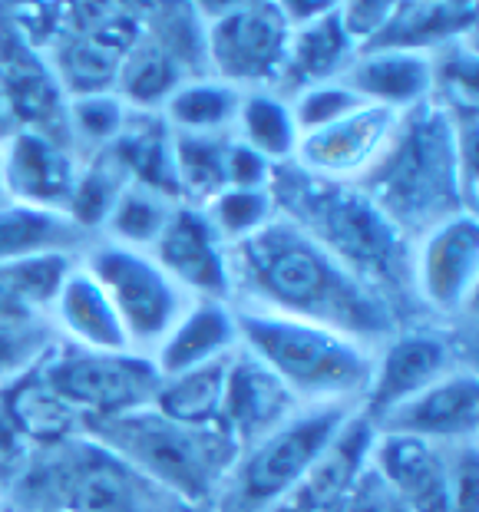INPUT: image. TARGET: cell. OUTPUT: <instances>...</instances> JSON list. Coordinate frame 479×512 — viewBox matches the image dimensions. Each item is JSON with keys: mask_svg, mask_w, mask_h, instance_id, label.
<instances>
[{"mask_svg": "<svg viewBox=\"0 0 479 512\" xmlns=\"http://www.w3.org/2000/svg\"><path fill=\"white\" fill-rule=\"evenodd\" d=\"M225 258L228 304L238 311L318 324L374 351L400 328L397 314L380 294L278 212L255 235L228 245Z\"/></svg>", "mask_w": 479, "mask_h": 512, "instance_id": "1", "label": "cell"}, {"mask_svg": "<svg viewBox=\"0 0 479 512\" xmlns=\"http://www.w3.org/2000/svg\"><path fill=\"white\" fill-rule=\"evenodd\" d=\"M275 212L314 238L337 265L380 294L404 324H433L423 318L413 291V242L390 225L354 182L308 176L295 162H281L268 179Z\"/></svg>", "mask_w": 479, "mask_h": 512, "instance_id": "2", "label": "cell"}, {"mask_svg": "<svg viewBox=\"0 0 479 512\" xmlns=\"http://www.w3.org/2000/svg\"><path fill=\"white\" fill-rule=\"evenodd\" d=\"M354 185L410 242L463 212L476 215L466 202L453 116L440 100L400 113L374 166Z\"/></svg>", "mask_w": 479, "mask_h": 512, "instance_id": "3", "label": "cell"}, {"mask_svg": "<svg viewBox=\"0 0 479 512\" xmlns=\"http://www.w3.org/2000/svg\"><path fill=\"white\" fill-rule=\"evenodd\" d=\"M0 503L14 512H195L80 430L30 446Z\"/></svg>", "mask_w": 479, "mask_h": 512, "instance_id": "4", "label": "cell"}, {"mask_svg": "<svg viewBox=\"0 0 479 512\" xmlns=\"http://www.w3.org/2000/svg\"><path fill=\"white\" fill-rule=\"evenodd\" d=\"M76 430L152 479L195 512H209L238 460L225 427H185L156 407L106 420H80Z\"/></svg>", "mask_w": 479, "mask_h": 512, "instance_id": "5", "label": "cell"}, {"mask_svg": "<svg viewBox=\"0 0 479 512\" xmlns=\"http://www.w3.org/2000/svg\"><path fill=\"white\" fill-rule=\"evenodd\" d=\"M238 347L258 357L301 407H361L374 374V347L318 324L238 311Z\"/></svg>", "mask_w": 479, "mask_h": 512, "instance_id": "6", "label": "cell"}, {"mask_svg": "<svg viewBox=\"0 0 479 512\" xmlns=\"http://www.w3.org/2000/svg\"><path fill=\"white\" fill-rule=\"evenodd\" d=\"M357 410L361 407L295 410L278 430L238 453L209 512H278Z\"/></svg>", "mask_w": 479, "mask_h": 512, "instance_id": "7", "label": "cell"}, {"mask_svg": "<svg viewBox=\"0 0 479 512\" xmlns=\"http://www.w3.org/2000/svg\"><path fill=\"white\" fill-rule=\"evenodd\" d=\"M37 387L57 400L70 417L106 420L146 410L159 394V370L139 354H96L57 344L34 370Z\"/></svg>", "mask_w": 479, "mask_h": 512, "instance_id": "8", "label": "cell"}, {"mask_svg": "<svg viewBox=\"0 0 479 512\" xmlns=\"http://www.w3.org/2000/svg\"><path fill=\"white\" fill-rule=\"evenodd\" d=\"M80 265L110 298L116 318L123 324L129 354H156V347L166 341L182 311L192 304L189 294L149 258V252L96 238L83 252Z\"/></svg>", "mask_w": 479, "mask_h": 512, "instance_id": "9", "label": "cell"}, {"mask_svg": "<svg viewBox=\"0 0 479 512\" xmlns=\"http://www.w3.org/2000/svg\"><path fill=\"white\" fill-rule=\"evenodd\" d=\"M205 20V67L238 93L275 90L291 27L275 0L195 4Z\"/></svg>", "mask_w": 479, "mask_h": 512, "instance_id": "10", "label": "cell"}, {"mask_svg": "<svg viewBox=\"0 0 479 512\" xmlns=\"http://www.w3.org/2000/svg\"><path fill=\"white\" fill-rule=\"evenodd\" d=\"M139 34L143 7L136 4H63V27L43 57L67 100L113 93Z\"/></svg>", "mask_w": 479, "mask_h": 512, "instance_id": "11", "label": "cell"}, {"mask_svg": "<svg viewBox=\"0 0 479 512\" xmlns=\"http://www.w3.org/2000/svg\"><path fill=\"white\" fill-rule=\"evenodd\" d=\"M460 328L446 324H404L377 347L374 374H370L367 397L361 413L377 423L390 410L407 403L423 387L437 384L440 377L453 374L460 367H476L473 341H466Z\"/></svg>", "mask_w": 479, "mask_h": 512, "instance_id": "12", "label": "cell"}, {"mask_svg": "<svg viewBox=\"0 0 479 512\" xmlns=\"http://www.w3.org/2000/svg\"><path fill=\"white\" fill-rule=\"evenodd\" d=\"M479 285V215H456L413 242V291L423 318L466 324Z\"/></svg>", "mask_w": 479, "mask_h": 512, "instance_id": "13", "label": "cell"}, {"mask_svg": "<svg viewBox=\"0 0 479 512\" xmlns=\"http://www.w3.org/2000/svg\"><path fill=\"white\" fill-rule=\"evenodd\" d=\"M0 80H4L17 129L57 139L73 149L67 126V93L60 90L43 50L20 34L10 10L4 7H0Z\"/></svg>", "mask_w": 479, "mask_h": 512, "instance_id": "14", "label": "cell"}, {"mask_svg": "<svg viewBox=\"0 0 479 512\" xmlns=\"http://www.w3.org/2000/svg\"><path fill=\"white\" fill-rule=\"evenodd\" d=\"M149 258L192 301H228L225 242L215 235L205 212L195 209V205H176L166 228L152 242Z\"/></svg>", "mask_w": 479, "mask_h": 512, "instance_id": "15", "label": "cell"}, {"mask_svg": "<svg viewBox=\"0 0 479 512\" xmlns=\"http://www.w3.org/2000/svg\"><path fill=\"white\" fill-rule=\"evenodd\" d=\"M80 169V152L57 139L27 133V129H20L0 146V176H4L7 202L30 205V209L67 212Z\"/></svg>", "mask_w": 479, "mask_h": 512, "instance_id": "16", "label": "cell"}, {"mask_svg": "<svg viewBox=\"0 0 479 512\" xmlns=\"http://www.w3.org/2000/svg\"><path fill=\"white\" fill-rule=\"evenodd\" d=\"M380 433H410L440 446L470 443L479 433V374L476 367H460L423 387L407 403H400L374 423Z\"/></svg>", "mask_w": 479, "mask_h": 512, "instance_id": "17", "label": "cell"}, {"mask_svg": "<svg viewBox=\"0 0 479 512\" xmlns=\"http://www.w3.org/2000/svg\"><path fill=\"white\" fill-rule=\"evenodd\" d=\"M397 116L400 113L380 110V106H357L354 113H347L337 123L304 133L291 162L308 176L331 182H357L374 166Z\"/></svg>", "mask_w": 479, "mask_h": 512, "instance_id": "18", "label": "cell"}, {"mask_svg": "<svg viewBox=\"0 0 479 512\" xmlns=\"http://www.w3.org/2000/svg\"><path fill=\"white\" fill-rule=\"evenodd\" d=\"M295 410H301V403L288 394L285 384L258 357L235 347L225 370L222 427L235 440L238 453L278 430Z\"/></svg>", "mask_w": 479, "mask_h": 512, "instance_id": "19", "label": "cell"}, {"mask_svg": "<svg viewBox=\"0 0 479 512\" xmlns=\"http://www.w3.org/2000/svg\"><path fill=\"white\" fill-rule=\"evenodd\" d=\"M341 83L367 106L407 113L430 103L437 93L433 53L417 50H361L341 76Z\"/></svg>", "mask_w": 479, "mask_h": 512, "instance_id": "20", "label": "cell"}, {"mask_svg": "<svg viewBox=\"0 0 479 512\" xmlns=\"http://www.w3.org/2000/svg\"><path fill=\"white\" fill-rule=\"evenodd\" d=\"M370 463L410 512H446V446L410 433H374Z\"/></svg>", "mask_w": 479, "mask_h": 512, "instance_id": "21", "label": "cell"}, {"mask_svg": "<svg viewBox=\"0 0 479 512\" xmlns=\"http://www.w3.org/2000/svg\"><path fill=\"white\" fill-rule=\"evenodd\" d=\"M357 47L347 40L341 20H337V4L328 14L308 20L301 27H291L288 50H285V67L275 83V90L281 100H295L304 90L314 86L334 83L347 73V67L354 63Z\"/></svg>", "mask_w": 479, "mask_h": 512, "instance_id": "22", "label": "cell"}, {"mask_svg": "<svg viewBox=\"0 0 479 512\" xmlns=\"http://www.w3.org/2000/svg\"><path fill=\"white\" fill-rule=\"evenodd\" d=\"M238 347L235 314L228 301H192L149 357L159 377H179L185 370L222 361Z\"/></svg>", "mask_w": 479, "mask_h": 512, "instance_id": "23", "label": "cell"}, {"mask_svg": "<svg viewBox=\"0 0 479 512\" xmlns=\"http://www.w3.org/2000/svg\"><path fill=\"white\" fill-rule=\"evenodd\" d=\"M50 328L57 331L60 344L80 347L96 354H126L123 324H119L110 298L96 285L93 275L83 265L67 278V285L57 294L50 308Z\"/></svg>", "mask_w": 479, "mask_h": 512, "instance_id": "24", "label": "cell"}, {"mask_svg": "<svg viewBox=\"0 0 479 512\" xmlns=\"http://www.w3.org/2000/svg\"><path fill=\"white\" fill-rule=\"evenodd\" d=\"M476 37V4H440V0H420V4H394L387 27L367 43L364 50H417L437 53L456 40ZM361 53V50H357Z\"/></svg>", "mask_w": 479, "mask_h": 512, "instance_id": "25", "label": "cell"}, {"mask_svg": "<svg viewBox=\"0 0 479 512\" xmlns=\"http://www.w3.org/2000/svg\"><path fill=\"white\" fill-rule=\"evenodd\" d=\"M374 423H370L361 410L344 423L341 433L331 440L314 470L304 476V483L295 489L278 512H331V506L341 499V493L351 486V479L361 473V466L370 456V443H374Z\"/></svg>", "mask_w": 479, "mask_h": 512, "instance_id": "26", "label": "cell"}, {"mask_svg": "<svg viewBox=\"0 0 479 512\" xmlns=\"http://www.w3.org/2000/svg\"><path fill=\"white\" fill-rule=\"evenodd\" d=\"M96 242L93 232L80 228L67 212L30 209V205H0V265L34 255H76Z\"/></svg>", "mask_w": 479, "mask_h": 512, "instance_id": "27", "label": "cell"}, {"mask_svg": "<svg viewBox=\"0 0 479 512\" xmlns=\"http://www.w3.org/2000/svg\"><path fill=\"white\" fill-rule=\"evenodd\" d=\"M106 152L126 172L129 182L146 185L182 205L176 169H172V129L162 113H129L123 133L106 146Z\"/></svg>", "mask_w": 479, "mask_h": 512, "instance_id": "28", "label": "cell"}, {"mask_svg": "<svg viewBox=\"0 0 479 512\" xmlns=\"http://www.w3.org/2000/svg\"><path fill=\"white\" fill-rule=\"evenodd\" d=\"M182 83H189V73L143 30L119 67L116 93L129 113H162Z\"/></svg>", "mask_w": 479, "mask_h": 512, "instance_id": "29", "label": "cell"}, {"mask_svg": "<svg viewBox=\"0 0 479 512\" xmlns=\"http://www.w3.org/2000/svg\"><path fill=\"white\" fill-rule=\"evenodd\" d=\"M232 136L238 143H245L248 149H255L261 159L271 162V166H281V162L295 159V149L301 139L298 126H295V113H291V103L281 100V96L271 90L242 93Z\"/></svg>", "mask_w": 479, "mask_h": 512, "instance_id": "30", "label": "cell"}, {"mask_svg": "<svg viewBox=\"0 0 479 512\" xmlns=\"http://www.w3.org/2000/svg\"><path fill=\"white\" fill-rule=\"evenodd\" d=\"M228 357L205 364V367L185 370L179 377H166L159 384V394L152 400V407H156L162 417L185 423V427H222V394H225Z\"/></svg>", "mask_w": 479, "mask_h": 512, "instance_id": "31", "label": "cell"}, {"mask_svg": "<svg viewBox=\"0 0 479 512\" xmlns=\"http://www.w3.org/2000/svg\"><path fill=\"white\" fill-rule=\"evenodd\" d=\"M228 149H232V133H172V169H176L182 205L202 209L228 189Z\"/></svg>", "mask_w": 479, "mask_h": 512, "instance_id": "32", "label": "cell"}, {"mask_svg": "<svg viewBox=\"0 0 479 512\" xmlns=\"http://www.w3.org/2000/svg\"><path fill=\"white\" fill-rule=\"evenodd\" d=\"M238 103H242V93L232 90L228 83L212 80V76H199V80L182 83L169 96V103L162 106V119H166L172 133H189V136L232 133Z\"/></svg>", "mask_w": 479, "mask_h": 512, "instance_id": "33", "label": "cell"}, {"mask_svg": "<svg viewBox=\"0 0 479 512\" xmlns=\"http://www.w3.org/2000/svg\"><path fill=\"white\" fill-rule=\"evenodd\" d=\"M176 205L179 202L146 189V185L129 182L126 189L119 192L113 212L106 215L100 238L103 242L123 245V248H136V252H149L159 232L166 228L169 215L176 212Z\"/></svg>", "mask_w": 479, "mask_h": 512, "instance_id": "34", "label": "cell"}, {"mask_svg": "<svg viewBox=\"0 0 479 512\" xmlns=\"http://www.w3.org/2000/svg\"><path fill=\"white\" fill-rule=\"evenodd\" d=\"M76 265H80L76 255H34V258L4 261L0 265V288L50 321L53 301H57V294L67 285Z\"/></svg>", "mask_w": 479, "mask_h": 512, "instance_id": "35", "label": "cell"}, {"mask_svg": "<svg viewBox=\"0 0 479 512\" xmlns=\"http://www.w3.org/2000/svg\"><path fill=\"white\" fill-rule=\"evenodd\" d=\"M126 185H129L126 172L116 166V159L110 152L106 149L93 152L90 159H83V169H80V179H76L67 215L80 228H86V232H93L100 238L106 215L113 212L119 192H123Z\"/></svg>", "mask_w": 479, "mask_h": 512, "instance_id": "36", "label": "cell"}, {"mask_svg": "<svg viewBox=\"0 0 479 512\" xmlns=\"http://www.w3.org/2000/svg\"><path fill=\"white\" fill-rule=\"evenodd\" d=\"M129 119L126 103L119 100V93H93V96H76L67 103V126H70V143L83 159H90L93 152H100L123 133Z\"/></svg>", "mask_w": 479, "mask_h": 512, "instance_id": "37", "label": "cell"}, {"mask_svg": "<svg viewBox=\"0 0 479 512\" xmlns=\"http://www.w3.org/2000/svg\"><path fill=\"white\" fill-rule=\"evenodd\" d=\"M202 212L228 248L275 219V202H271L268 189H232L228 185L209 205H202Z\"/></svg>", "mask_w": 479, "mask_h": 512, "instance_id": "38", "label": "cell"}, {"mask_svg": "<svg viewBox=\"0 0 479 512\" xmlns=\"http://www.w3.org/2000/svg\"><path fill=\"white\" fill-rule=\"evenodd\" d=\"M60 344L50 321L37 324H0V394L40 367L53 347Z\"/></svg>", "mask_w": 479, "mask_h": 512, "instance_id": "39", "label": "cell"}, {"mask_svg": "<svg viewBox=\"0 0 479 512\" xmlns=\"http://www.w3.org/2000/svg\"><path fill=\"white\" fill-rule=\"evenodd\" d=\"M357 106H364V100L357 93H351L341 80L314 86V90H304L301 96L291 100V113H295V126L298 133H314L321 126H331L337 119H344L347 113H354Z\"/></svg>", "mask_w": 479, "mask_h": 512, "instance_id": "40", "label": "cell"}, {"mask_svg": "<svg viewBox=\"0 0 479 512\" xmlns=\"http://www.w3.org/2000/svg\"><path fill=\"white\" fill-rule=\"evenodd\" d=\"M446 512H479V440L446 446Z\"/></svg>", "mask_w": 479, "mask_h": 512, "instance_id": "41", "label": "cell"}, {"mask_svg": "<svg viewBox=\"0 0 479 512\" xmlns=\"http://www.w3.org/2000/svg\"><path fill=\"white\" fill-rule=\"evenodd\" d=\"M331 512H410V509L394 493V486L374 470V463L367 456L361 473L351 479V486L344 489L341 499L331 506Z\"/></svg>", "mask_w": 479, "mask_h": 512, "instance_id": "42", "label": "cell"}, {"mask_svg": "<svg viewBox=\"0 0 479 512\" xmlns=\"http://www.w3.org/2000/svg\"><path fill=\"white\" fill-rule=\"evenodd\" d=\"M394 4L397 0H347V4H337V20H341L347 40L357 50H364L387 27Z\"/></svg>", "mask_w": 479, "mask_h": 512, "instance_id": "43", "label": "cell"}, {"mask_svg": "<svg viewBox=\"0 0 479 512\" xmlns=\"http://www.w3.org/2000/svg\"><path fill=\"white\" fill-rule=\"evenodd\" d=\"M271 169L275 166L268 159H261L255 149L232 136V149H228V185L232 189H268Z\"/></svg>", "mask_w": 479, "mask_h": 512, "instance_id": "44", "label": "cell"}, {"mask_svg": "<svg viewBox=\"0 0 479 512\" xmlns=\"http://www.w3.org/2000/svg\"><path fill=\"white\" fill-rule=\"evenodd\" d=\"M37 321H47L43 314L30 311L27 304H20L14 294H7L0 288V324H37Z\"/></svg>", "mask_w": 479, "mask_h": 512, "instance_id": "45", "label": "cell"}, {"mask_svg": "<svg viewBox=\"0 0 479 512\" xmlns=\"http://www.w3.org/2000/svg\"><path fill=\"white\" fill-rule=\"evenodd\" d=\"M20 133L17 129V119L14 110H10V100H7V90H4V80H0V146L7 143L10 136Z\"/></svg>", "mask_w": 479, "mask_h": 512, "instance_id": "46", "label": "cell"}, {"mask_svg": "<svg viewBox=\"0 0 479 512\" xmlns=\"http://www.w3.org/2000/svg\"><path fill=\"white\" fill-rule=\"evenodd\" d=\"M7 202V192H4V176H0V205Z\"/></svg>", "mask_w": 479, "mask_h": 512, "instance_id": "47", "label": "cell"}]
</instances>
